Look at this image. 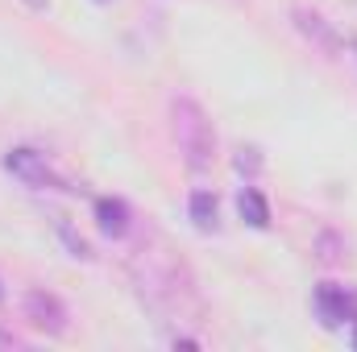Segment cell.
I'll return each mask as SVG.
<instances>
[{
    "label": "cell",
    "mask_w": 357,
    "mask_h": 352,
    "mask_svg": "<svg viewBox=\"0 0 357 352\" xmlns=\"http://www.w3.org/2000/svg\"><path fill=\"white\" fill-rule=\"evenodd\" d=\"M129 269H133L137 294H142V303L150 311L175 319V315H187L195 307V278H191V269L178 262V253L162 237L142 241V249L133 253Z\"/></svg>",
    "instance_id": "obj_1"
},
{
    "label": "cell",
    "mask_w": 357,
    "mask_h": 352,
    "mask_svg": "<svg viewBox=\"0 0 357 352\" xmlns=\"http://www.w3.org/2000/svg\"><path fill=\"white\" fill-rule=\"evenodd\" d=\"M171 133H175L178 154L191 170H208L216 162V129L199 99H191V95L171 99Z\"/></svg>",
    "instance_id": "obj_2"
},
{
    "label": "cell",
    "mask_w": 357,
    "mask_h": 352,
    "mask_svg": "<svg viewBox=\"0 0 357 352\" xmlns=\"http://www.w3.org/2000/svg\"><path fill=\"white\" fill-rule=\"evenodd\" d=\"M4 170L17 178V182L33 186V191H67V178L46 162V154H38V150H29V145L8 150V154H4Z\"/></svg>",
    "instance_id": "obj_3"
},
{
    "label": "cell",
    "mask_w": 357,
    "mask_h": 352,
    "mask_svg": "<svg viewBox=\"0 0 357 352\" xmlns=\"http://www.w3.org/2000/svg\"><path fill=\"white\" fill-rule=\"evenodd\" d=\"M312 307L320 315L324 328H345L357 323V290L354 286H341V282H320L316 294H312Z\"/></svg>",
    "instance_id": "obj_4"
},
{
    "label": "cell",
    "mask_w": 357,
    "mask_h": 352,
    "mask_svg": "<svg viewBox=\"0 0 357 352\" xmlns=\"http://www.w3.org/2000/svg\"><path fill=\"white\" fill-rule=\"evenodd\" d=\"M25 319L46 332V336H63L71 328V315H67V303L54 294V290H29L25 294Z\"/></svg>",
    "instance_id": "obj_5"
},
{
    "label": "cell",
    "mask_w": 357,
    "mask_h": 352,
    "mask_svg": "<svg viewBox=\"0 0 357 352\" xmlns=\"http://www.w3.org/2000/svg\"><path fill=\"white\" fill-rule=\"evenodd\" d=\"M291 17H295V29H299L316 50H324L328 58H341L345 42H341V33H337V25H333V21H324V17H320V13H312V8H295Z\"/></svg>",
    "instance_id": "obj_6"
},
{
    "label": "cell",
    "mask_w": 357,
    "mask_h": 352,
    "mask_svg": "<svg viewBox=\"0 0 357 352\" xmlns=\"http://www.w3.org/2000/svg\"><path fill=\"white\" fill-rule=\"evenodd\" d=\"M96 224H100V232H104V237L125 241V237H129V228H133V211H129V203H125V199L104 195V199H96Z\"/></svg>",
    "instance_id": "obj_7"
},
{
    "label": "cell",
    "mask_w": 357,
    "mask_h": 352,
    "mask_svg": "<svg viewBox=\"0 0 357 352\" xmlns=\"http://www.w3.org/2000/svg\"><path fill=\"white\" fill-rule=\"evenodd\" d=\"M187 216H191V224H195L199 232H216V224H220V199L199 186V191H191V199H187Z\"/></svg>",
    "instance_id": "obj_8"
},
{
    "label": "cell",
    "mask_w": 357,
    "mask_h": 352,
    "mask_svg": "<svg viewBox=\"0 0 357 352\" xmlns=\"http://www.w3.org/2000/svg\"><path fill=\"white\" fill-rule=\"evenodd\" d=\"M237 211H241V220H245L250 228H270V203H266L262 191L245 186V191L237 195Z\"/></svg>",
    "instance_id": "obj_9"
},
{
    "label": "cell",
    "mask_w": 357,
    "mask_h": 352,
    "mask_svg": "<svg viewBox=\"0 0 357 352\" xmlns=\"http://www.w3.org/2000/svg\"><path fill=\"white\" fill-rule=\"evenodd\" d=\"M341 253H345V241H341L337 232H320V237H316V262L337 265L341 262Z\"/></svg>",
    "instance_id": "obj_10"
},
{
    "label": "cell",
    "mask_w": 357,
    "mask_h": 352,
    "mask_svg": "<svg viewBox=\"0 0 357 352\" xmlns=\"http://www.w3.org/2000/svg\"><path fill=\"white\" fill-rule=\"evenodd\" d=\"M59 237L67 241V249H71V257H84V262H91V245L84 241V237H75V232H71V224H59Z\"/></svg>",
    "instance_id": "obj_11"
},
{
    "label": "cell",
    "mask_w": 357,
    "mask_h": 352,
    "mask_svg": "<svg viewBox=\"0 0 357 352\" xmlns=\"http://www.w3.org/2000/svg\"><path fill=\"white\" fill-rule=\"evenodd\" d=\"M237 170H241V175H258V170H262V158H258L254 150H241V154H237Z\"/></svg>",
    "instance_id": "obj_12"
},
{
    "label": "cell",
    "mask_w": 357,
    "mask_h": 352,
    "mask_svg": "<svg viewBox=\"0 0 357 352\" xmlns=\"http://www.w3.org/2000/svg\"><path fill=\"white\" fill-rule=\"evenodd\" d=\"M0 349H25V340L13 336V332H0Z\"/></svg>",
    "instance_id": "obj_13"
},
{
    "label": "cell",
    "mask_w": 357,
    "mask_h": 352,
    "mask_svg": "<svg viewBox=\"0 0 357 352\" xmlns=\"http://www.w3.org/2000/svg\"><path fill=\"white\" fill-rule=\"evenodd\" d=\"M25 4H29L33 13H42V8H50V0H25Z\"/></svg>",
    "instance_id": "obj_14"
},
{
    "label": "cell",
    "mask_w": 357,
    "mask_h": 352,
    "mask_svg": "<svg viewBox=\"0 0 357 352\" xmlns=\"http://www.w3.org/2000/svg\"><path fill=\"white\" fill-rule=\"evenodd\" d=\"M349 344H354V349H357V323H354V336H349Z\"/></svg>",
    "instance_id": "obj_15"
},
{
    "label": "cell",
    "mask_w": 357,
    "mask_h": 352,
    "mask_svg": "<svg viewBox=\"0 0 357 352\" xmlns=\"http://www.w3.org/2000/svg\"><path fill=\"white\" fill-rule=\"evenodd\" d=\"M96 4H112V0H96Z\"/></svg>",
    "instance_id": "obj_16"
},
{
    "label": "cell",
    "mask_w": 357,
    "mask_h": 352,
    "mask_svg": "<svg viewBox=\"0 0 357 352\" xmlns=\"http://www.w3.org/2000/svg\"><path fill=\"white\" fill-rule=\"evenodd\" d=\"M0 298H4V290H0Z\"/></svg>",
    "instance_id": "obj_17"
}]
</instances>
